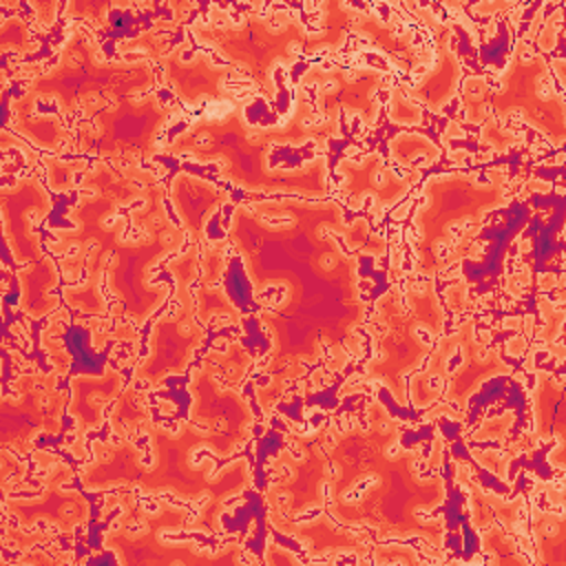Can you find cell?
I'll use <instances>...</instances> for the list:
<instances>
[{
    "label": "cell",
    "mask_w": 566,
    "mask_h": 566,
    "mask_svg": "<svg viewBox=\"0 0 566 566\" xmlns=\"http://www.w3.org/2000/svg\"><path fill=\"white\" fill-rule=\"evenodd\" d=\"M0 49L4 55H29L38 51V42L31 38V29L20 15H9L0 24Z\"/></svg>",
    "instance_id": "cell-29"
},
{
    "label": "cell",
    "mask_w": 566,
    "mask_h": 566,
    "mask_svg": "<svg viewBox=\"0 0 566 566\" xmlns=\"http://www.w3.org/2000/svg\"><path fill=\"white\" fill-rule=\"evenodd\" d=\"M190 420L203 431L217 436L230 453L250 440L254 413L243 394L219 385L212 369L201 365L192 374Z\"/></svg>",
    "instance_id": "cell-13"
},
{
    "label": "cell",
    "mask_w": 566,
    "mask_h": 566,
    "mask_svg": "<svg viewBox=\"0 0 566 566\" xmlns=\"http://www.w3.org/2000/svg\"><path fill=\"white\" fill-rule=\"evenodd\" d=\"M268 522L281 533L298 539L307 553L312 555H329V553H371V542H367L358 531H349L336 524V520L323 511L312 520H292L281 511L270 509Z\"/></svg>",
    "instance_id": "cell-20"
},
{
    "label": "cell",
    "mask_w": 566,
    "mask_h": 566,
    "mask_svg": "<svg viewBox=\"0 0 566 566\" xmlns=\"http://www.w3.org/2000/svg\"><path fill=\"white\" fill-rule=\"evenodd\" d=\"M402 431V422L371 398L367 427L352 420L296 436L292 447L301 455L292 449L279 453L287 478L274 480L265 500L285 497L283 515L292 520L327 502V513L349 528H367L382 539L418 537L442 548L447 524L427 513L444 502V480L420 478L416 464L422 451L400 447Z\"/></svg>",
    "instance_id": "cell-1"
},
{
    "label": "cell",
    "mask_w": 566,
    "mask_h": 566,
    "mask_svg": "<svg viewBox=\"0 0 566 566\" xmlns=\"http://www.w3.org/2000/svg\"><path fill=\"white\" fill-rule=\"evenodd\" d=\"M486 102L497 117L522 113L528 124L542 130L555 146L564 142V102L562 93L551 86V69L542 53L517 40L509 69L497 77L495 91L484 77H469L462 86V106L467 122L484 119Z\"/></svg>",
    "instance_id": "cell-6"
},
{
    "label": "cell",
    "mask_w": 566,
    "mask_h": 566,
    "mask_svg": "<svg viewBox=\"0 0 566 566\" xmlns=\"http://www.w3.org/2000/svg\"><path fill=\"white\" fill-rule=\"evenodd\" d=\"M20 281V312L31 318H44L55 312L57 298L51 296V290L57 285V265L51 256L27 263L15 272Z\"/></svg>",
    "instance_id": "cell-23"
},
{
    "label": "cell",
    "mask_w": 566,
    "mask_h": 566,
    "mask_svg": "<svg viewBox=\"0 0 566 566\" xmlns=\"http://www.w3.org/2000/svg\"><path fill=\"white\" fill-rule=\"evenodd\" d=\"M153 422V411L146 400V391L137 387H126L119 396L117 402L113 405L108 413V424L113 436L117 438H133L137 431L142 433L146 424Z\"/></svg>",
    "instance_id": "cell-24"
},
{
    "label": "cell",
    "mask_w": 566,
    "mask_h": 566,
    "mask_svg": "<svg viewBox=\"0 0 566 566\" xmlns=\"http://www.w3.org/2000/svg\"><path fill=\"white\" fill-rule=\"evenodd\" d=\"M190 33L201 46L214 49L230 64L245 69L252 86L268 102L279 97L274 73L305 55L307 42V27L285 9L248 13L241 22L199 20L192 22Z\"/></svg>",
    "instance_id": "cell-4"
},
{
    "label": "cell",
    "mask_w": 566,
    "mask_h": 566,
    "mask_svg": "<svg viewBox=\"0 0 566 566\" xmlns=\"http://www.w3.org/2000/svg\"><path fill=\"white\" fill-rule=\"evenodd\" d=\"M46 166V177L49 186L53 192L62 195L75 188V181L82 172H86L91 166L84 159H57V157H42Z\"/></svg>",
    "instance_id": "cell-30"
},
{
    "label": "cell",
    "mask_w": 566,
    "mask_h": 566,
    "mask_svg": "<svg viewBox=\"0 0 566 566\" xmlns=\"http://www.w3.org/2000/svg\"><path fill=\"white\" fill-rule=\"evenodd\" d=\"M4 241L15 263L44 259L35 226L51 212L53 199L42 181L33 175L18 177L0 190Z\"/></svg>",
    "instance_id": "cell-14"
},
{
    "label": "cell",
    "mask_w": 566,
    "mask_h": 566,
    "mask_svg": "<svg viewBox=\"0 0 566 566\" xmlns=\"http://www.w3.org/2000/svg\"><path fill=\"white\" fill-rule=\"evenodd\" d=\"M382 325L374 334V356L365 367L367 380L382 382L400 407H407V374H411L431 349V340L442 332L444 310L436 285L424 281L409 287L387 290L374 307Z\"/></svg>",
    "instance_id": "cell-2"
},
{
    "label": "cell",
    "mask_w": 566,
    "mask_h": 566,
    "mask_svg": "<svg viewBox=\"0 0 566 566\" xmlns=\"http://www.w3.org/2000/svg\"><path fill=\"white\" fill-rule=\"evenodd\" d=\"M119 515L104 533V546L117 555L122 564H203V562H239L241 546L232 544L219 553L206 551L195 539L172 542L170 535L190 526V511L164 497L144 504L137 493L115 495Z\"/></svg>",
    "instance_id": "cell-5"
},
{
    "label": "cell",
    "mask_w": 566,
    "mask_h": 566,
    "mask_svg": "<svg viewBox=\"0 0 566 566\" xmlns=\"http://www.w3.org/2000/svg\"><path fill=\"white\" fill-rule=\"evenodd\" d=\"M71 480L73 469L62 458H55L42 475L40 493L24 497L13 493L4 495V513L22 528H31L35 522H46L57 533H73L88 522L91 506L80 491L69 489Z\"/></svg>",
    "instance_id": "cell-11"
},
{
    "label": "cell",
    "mask_w": 566,
    "mask_h": 566,
    "mask_svg": "<svg viewBox=\"0 0 566 566\" xmlns=\"http://www.w3.org/2000/svg\"><path fill=\"white\" fill-rule=\"evenodd\" d=\"M192 298H195V314L201 323H206V325H210V323L239 325L241 323L239 307L214 283H199V287L192 290Z\"/></svg>",
    "instance_id": "cell-26"
},
{
    "label": "cell",
    "mask_w": 566,
    "mask_h": 566,
    "mask_svg": "<svg viewBox=\"0 0 566 566\" xmlns=\"http://www.w3.org/2000/svg\"><path fill=\"white\" fill-rule=\"evenodd\" d=\"M387 117L396 126H418L422 124L424 111L411 97H407L402 86H394L387 102Z\"/></svg>",
    "instance_id": "cell-33"
},
{
    "label": "cell",
    "mask_w": 566,
    "mask_h": 566,
    "mask_svg": "<svg viewBox=\"0 0 566 566\" xmlns=\"http://www.w3.org/2000/svg\"><path fill=\"white\" fill-rule=\"evenodd\" d=\"M157 64L164 69V84L186 108H201L206 102L219 104L234 99L228 82L230 69L214 64L208 51L190 49L188 40L159 57Z\"/></svg>",
    "instance_id": "cell-15"
},
{
    "label": "cell",
    "mask_w": 566,
    "mask_h": 566,
    "mask_svg": "<svg viewBox=\"0 0 566 566\" xmlns=\"http://www.w3.org/2000/svg\"><path fill=\"white\" fill-rule=\"evenodd\" d=\"M340 177L338 190L349 208L360 210L365 199H371L374 214L380 217L385 210L396 206L413 186L416 177H402L394 172L378 150L363 157H345L336 164Z\"/></svg>",
    "instance_id": "cell-16"
},
{
    "label": "cell",
    "mask_w": 566,
    "mask_h": 566,
    "mask_svg": "<svg viewBox=\"0 0 566 566\" xmlns=\"http://www.w3.org/2000/svg\"><path fill=\"white\" fill-rule=\"evenodd\" d=\"M175 115L179 111L161 102L157 93L119 99L80 124L77 150L130 164L153 159L164 150L159 135Z\"/></svg>",
    "instance_id": "cell-8"
},
{
    "label": "cell",
    "mask_w": 566,
    "mask_h": 566,
    "mask_svg": "<svg viewBox=\"0 0 566 566\" xmlns=\"http://www.w3.org/2000/svg\"><path fill=\"white\" fill-rule=\"evenodd\" d=\"M228 199V192L217 188L197 175L179 172L170 181V201L179 214L181 228L195 245L206 241V223L212 210H217Z\"/></svg>",
    "instance_id": "cell-21"
},
{
    "label": "cell",
    "mask_w": 566,
    "mask_h": 566,
    "mask_svg": "<svg viewBox=\"0 0 566 566\" xmlns=\"http://www.w3.org/2000/svg\"><path fill=\"white\" fill-rule=\"evenodd\" d=\"M387 82V75L374 66L347 69L336 64H312L298 77L301 86L314 91L316 111L327 119H336L338 111L374 126L380 115L378 91Z\"/></svg>",
    "instance_id": "cell-10"
},
{
    "label": "cell",
    "mask_w": 566,
    "mask_h": 566,
    "mask_svg": "<svg viewBox=\"0 0 566 566\" xmlns=\"http://www.w3.org/2000/svg\"><path fill=\"white\" fill-rule=\"evenodd\" d=\"M440 155L442 146H438L431 137L416 130L400 133L389 142V157L405 168L431 166L440 159Z\"/></svg>",
    "instance_id": "cell-25"
},
{
    "label": "cell",
    "mask_w": 566,
    "mask_h": 566,
    "mask_svg": "<svg viewBox=\"0 0 566 566\" xmlns=\"http://www.w3.org/2000/svg\"><path fill=\"white\" fill-rule=\"evenodd\" d=\"M201 265V281L199 283H217L221 272L226 270V252L221 245H208L199 259Z\"/></svg>",
    "instance_id": "cell-34"
},
{
    "label": "cell",
    "mask_w": 566,
    "mask_h": 566,
    "mask_svg": "<svg viewBox=\"0 0 566 566\" xmlns=\"http://www.w3.org/2000/svg\"><path fill=\"white\" fill-rule=\"evenodd\" d=\"M155 82V71L146 60H106L88 31H75L60 49L57 64L35 77L27 91L35 99L53 97L69 117L77 111L93 117L99 113L97 95L124 99L153 88Z\"/></svg>",
    "instance_id": "cell-3"
},
{
    "label": "cell",
    "mask_w": 566,
    "mask_h": 566,
    "mask_svg": "<svg viewBox=\"0 0 566 566\" xmlns=\"http://www.w3.org/2000/svg\"><path fill=\"white\" fill-rule=\"evenodd\" d=\"M343 239H345V248H352V250L356 248V250H363L365 254H371V256H382L387 252L385 237L376 234L365 217H356L347 226Z\"/></svg>",
    "instance_id": "cell-31"
},
{
    "label": "cell",
    "mask_w": 566,
    "mask_h": 566,
    "mask_svg": "<svg viewBox=\"0 0 566 566\" xmlns=\"http://www.w3.org/2000/svg\"><path fill=\"white\" fill-rule=\"evenodd\" d=\"M427 29L433 35V53L429 57L431 66L409 88V97L422 102L433 113H442V108L458 93L460 77H462V62L455 49L451 46L453 31L449 22L431 15L427 18Z\"/></svg>",
    "instance_id": "cell-17"
},
{
    "label": "cell",
    "mask_w": 566,
    "mask_h": 566,
    "mask_svg": "<svg viewBox=\"0 0 566 566\" xmlns=\"http://www.w3.org/2000/svg\"><path fill=\"white\" fill-rule=\"evenodd\" d=\"M203 340L206 329L197 323L195 305H177V310L159 316L155 323L148 340V356L137 365L133 378L155 387L168 376L184 374Z\"/></svg>",
    "instance_id": "cell-12"
},
{
    "label": "cell",
    "mask_w": 566,
    "mask_h": 566,
    "mask_svg": "<svg viewBox=\"0 0 566 566\" xmlns=\"http://www.w3.org/2000/svg\"><path fill=\"white\" fill-rule=\"evenodd\" d=\"M473 453H475L480 464H484L491 473H497L502 480H506V464H509V460L502 453H497L493 449H489V451H475L473 449Z\"/></svg>",
    "instance_id": "cell-36"
},
{
    "label": "cell",
    "mask_w": 566,
    "mask_h": 566,
    "mask_svg": "<svg viewBox=\"0 0 566 566\" xmlns=\"http://www.w3.org/2000/svg\"><path fill=\"white\" fill-rule=\"evenodd\" d=\"M124 389V374L113 367H104L102 374H75L69 380L71 405L69 413L75 422L73 444H82L88 431L99 429L108 416L106 405Z\"/></svg>",
    "instance_id": "cell-19"
},
{
    "label": "cell",
    "mask_w": 566,
    "mask_h": 566,
    "mask_svg": "<svg viewBox=\"0 0 566 566\" xmlns=\"http://www.w3.org/2000/svg\"><path fill=\"white\" fill-rule=\"evenodd\" d=\"M60 374L22 371L2 396L0 440L15 455L31 453L33 440L42 433L55 436L62 429L66 389L57 387Z\"/></svg>",
    "instance_id": "cell-9"
},
{
    "label": "cell",
    "mask_w": 566,
    "mask_h": 566,
    "mask_svg": "<svg viewBox=\"0 0 566 566\" xmlns=\"http://www.w3.org/2000/svg\"><path fill=\"white\" fill-rule=\"evenodd\" d=\"M349 33L369 42L374 51L385 55L394 69L407 75H416L429 64L431 53L424 46H418L411 31L398 29L394 22L385 20L367 7H352Z\"/></svg>",
    "instance_id": "cell-18"
},
{
    "label": "cell",
    "mask_w": 566,
    "mask_h": 566,
    "mask_svg": "<svg viewBox=\"0 0 566 566\" xmlns=\"http://www.w3.org/2000/svg\"><path fill=\"white\" fill-rule=\"evenodd\" d=\"M535 436L539 440L548 438V422L555 427V433L562 438V422L553 420V411L562 407V385L555 382L548 374L537 371L535 385Z\"/></svg>",
    "instance_id": "cell-28"
},
{
    "label": "cell",
    "mask_w": 566,
    "mask_h": 566,
    "mask_svg": "<svg viewBox=\"0 0 566 566\" xmlns=\"http://www.w3.org/2000/svg\"><path fill=\"white\" fill-rule=\"evenodd\" d=\"M533 537L539 551H562L564 548V517L562 513H542L533 520Z\"/></svg>",
    "instance_id": "cell-32"
},
{
    "label": "cell",
    "mask_w": 566,
    "mask_h": 566,
    "mask_svg": "<svg viewBox=\"0 0 566 566\" xmlns=\"http://www.w3.org/2000/svg\"><path fill=\"white\" fill-rule=\"evenodd\" d=\"M203 365L219 371L228 385H239L252 365V356L241 340H226L223 347H214L203 356Z\"/></svg>",
    "instance_id": "cell-27"
},
{
    "label": "cell",
    "mask_w": 566,
    "mask_h": 566,
    "mask_svg": "<svg viewBox=\"0 0 566 566\" xmlns=\"http://www.w3.org/2000/svg\"><path fill=\"white\" fill-rule=\"evenodd\" d=\"M0 480H2V491L7 493L9 491V486H11V480L15 482V489L20 486V482L24 480V475H27V464L22 462V460H18V458H11V453H9V449H4L2 451V460H0Z\"/></svg>",
    "instance_id": "cell-35"
},
{
    "label": "cell",
    "mask_w": 566,
    "mask_h": 566,
    "mask_svg": "<svg viewBox=\"0 0 566 566\" xmlns=\"http://www.w3.org/2000/svg\"><path fill=\"white\" fill-rule=\"evenodd\" d=\"M11 117H13V128L27 139H31V144L40 146L42 150L55 153L71 137L66 126L53 113H42L35 106V97L29 91H24L20 97L11 102Z\"/></svg>",
    "instance_id": "cell-22"
},
{
    "label": "cell",
    "mask_w": 566,
    "mask_h": 566,
    "mask_svg": "<svg viewBox=\"0 0 566 566\" xmlns=\"http://www.w3.org/2000/svg\"><path fill=\"white\" fill-rule=\"evenodd\" d=\"M511 367L495 347L478 338L475 321H464L453 334L442 336L429 354L427 367L409 378V402L429 407L438 398L467 409L480 385L493 376H506Z\"/></svg>",
    "instance_id": "cell-7"
}]
</instances>
